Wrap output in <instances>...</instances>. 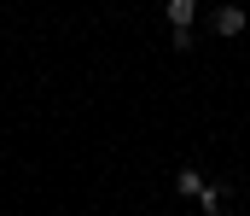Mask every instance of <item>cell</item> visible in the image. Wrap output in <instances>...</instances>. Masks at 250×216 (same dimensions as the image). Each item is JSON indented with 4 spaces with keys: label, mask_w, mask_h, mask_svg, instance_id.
Here are the masks:
<instances>
[{
    "label": "cell",
    "mask_w": 250,
    "mask_h": 216,
    "mask_svg": "<svg viewBox=\"0 0 250 216\" xmlns=\"http://www.w3.org/2000/svg\"><path fill=\"white\" fill-rule=\"evenodd\" d=\"M163 18H169L175 29H187L192 18H198V0H169V6H163Z\"/></svg>",
    "instance_id": "obj_2"
},
{
    "label": "cell",
    "mask_w": 250,
    "mask_h": 216,
    "mask_svg": "<svg viewBox=\"0 0 250 216\" xmlns=\"http://www.w3.org/2000/svg\"><path fill=\"white\" fill-rule=\"evenodd\" d=\"M198 205H204L209 216H221V193H215V187H204V193H198Z\"/></svg>",
    "instance_id": "obj_4"
},
{
    "label": "cell",
    "mask_w": 250,
    "mask_h": 216,
    "mask_svg": "<svg viewBox=\"0 0 250 216\" xmlns=\"http://www.w3.org/2000/svg\"><path fill=\"white\" fill-rule=\"evenodd\" d=\"M175 187H181L187 199H198V193H204V175H198V169H181V175H175Z\"/></svg>",
    "instance_id": "obj_3"
},
{
    "label": "cell",
    "mask_w": 250,
    "mask_h": 216,
    "mask_svg": "<svg viewBox=\"0 0 250 216\" xmlns=\"http://www.w3.org/2000/svg\"><path fill=\"white\" fill-rule=\"evenodd\" d=\"M245 6H221V12H215V29H221V35H245Z\"/></svg>",
    "instance_id": "obj_1"
}]
</instances>
